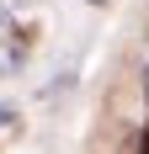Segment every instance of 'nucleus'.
<instances>
[{
    "label": "nucleus",
    "mask_w": 149,
    "mask_h": 154,
    "mask_svg": "<svg viewBox=\"0 0 149 154\" xmlns=\"http://www.w3.org/2000/svg\"><path fill=\"white\" fill-rule=\"evenodd\" d=\"M138 154H149V128H144V149H138Z\"/></svg>",
    "instance_id": "1"
}]
</instances>
